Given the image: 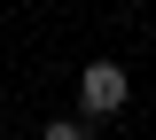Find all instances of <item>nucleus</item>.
Listing matches in <instances>:
<instances>
[{
	"instance_id": "obj_1",
	"label": "nucleus",
	"mask_w": 156,
	"mask_h": 140,
	"mask_svg": "<svg viewBox=\"0 0 156 140\" xmlns=\"http://www.w3.org/2000/svg\"><path fill=\"white\" fill-rule=\"evenodd\" d=\"M78 101H86L94 117L125 109V70H117V62H86V78H78Z\"/></svg>"
},
{
	"instance_id": "obj_2",
	"label": "nucleus",
	"mask_w": 156,
	"mask_h": 140,
	"mask_svg": "<svg viewBox=\"0 0 156 140\" xmlns=\"http://www.w3.org/2000/svg\"><path fill=\"white\" fill-rule=\"evenodd\" d=\"M39 140H86V125H47Z\"/></svg>"
}]
</instances>
